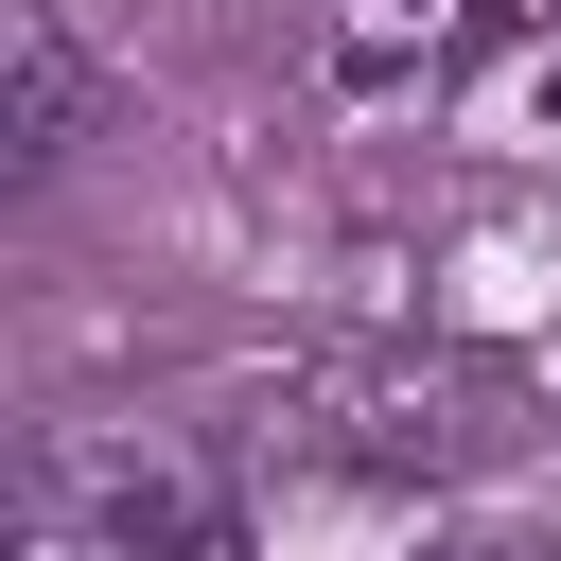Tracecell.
I'll return each mask as SVG.
<instances>
[{
  "instance_id": "3",
  "label": "cell",
  "mask_w": 561,
  "mask_h": 561,
  "mask_svg": "<svg viewBox=\"0 0 561 561\" xmlns=\"http://www.w3.org/2000/svg\"><path fill=\"white\" fill-rule=\"evenodd\" d=\"M543 123H561V53H543Z\"/></svg>"
},
{
  "instance_id": "2",
  "label": "cell",
  "mask_w": 561,
  "mask_h": 561,
  "mask_svg": "<svg viewBox=\"0 0 561 561\" xmlns=\"http://www.w3.org/2000/svg\"><path fill=\"white\" fill-rule=\"evenodd\" d=\"M456 35L473 53H526V35H561V0H456Z\"/></svg>"
},
{
  "instance_id": "1",
  "label": "cell",
  "mask_w": 561,
  "mask_h": 561,
  "mask_svg": "<svg viewBox=\"0 0 561 561\" xmlns=\"http://www.w3.org/2000/svg\"><path fill=\"white\" fill-rule=\"evenodd\" d=\"M70 123H88V53H70L53 0H18V158H53Z\"/></svg>"
}]
</instances>
